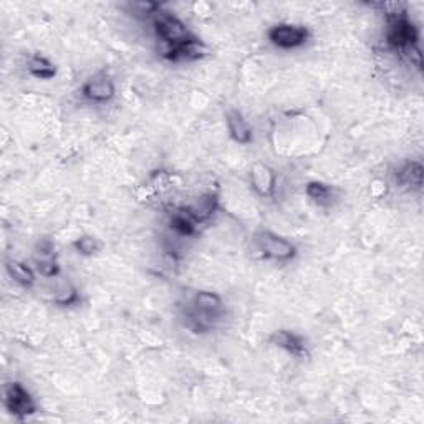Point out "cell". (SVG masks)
Returning <instances> with one entry per match:
<instances>
[{"label":"cell","mask_w":424,"mask_h":424,"mask_svg":"<svg viewBox=\"0 0 424 424\" xmlns=\"http://www.w3.org/2000/svg\"><path fill=\"white\" fill-rule=\"evenodd\" d=\"M269 40L275 47L290 50V48L302 47L308 40V30L302 26H294V23H279L269 30Z\"/></svg>","instance_id":"5"},{"label":"cell","mask_w":424,"mask_h":424,"mask_svg":"<svg viewBox=\"0 0 424 424\" xmlns=\"http://www.w3.org/2000/svg\"><path fill=\"white\" fill-rule=\"evenodd\" d=\"M207 53V47L197 37H192L189 40L179 43L174 47H166L162 52V58L167 62H194L199 58H204Z\"/></svg>","instance_id":"7"},{"label":"cell","mask_w":424,"mask_h":424,"mask_svg":"<svg viewBox=\"0 0 424 424\" xmlns=\"http://www.w3.org/2000/svg\"><path fill=\"white\" fill-rule=\"evenodd\" d=\"M423 166L416 161H408L396 172L398 184L406 186L409 189H421L423 186Z\"/></svg>","instance_id":"12"},{"label":"cell","mask_w":424,"mask_h":424,"mask_svg":"<svg viewBox=\"0 0 424 424\" xmlns=\"http://www.w3.org/2000/svg\"><path fill=\"white\" fill-rule=\"evenodd\" d=\"M250 182H252V187L259 196L267 197L272 194L275 186H277V176L269 166L257 162L250 171Z\"/></svg>","instance_id":"9"},{"label":"cell","mask_w":424,"mask_h":424,"mask_svg":"<svg viewBox=\"0 0 424 424\" xmlns=\"http://www.w3.org/2000/svg\"><path fill=\"white\" fill-rule=\"evenodd\" d=\"M386 21V42L389 47L399 52L408 45H418V28L414 27L413 22H409L404 7L394 12H388Z\"/></svg>","instance_id":"1"},{"label":"cell","mask_w":424,"mask_h":424,"mask_svg":"<svg viewBox=\"0 0 424 424\" xmlns=\"http://www.w3.org/2000/svg\"><path fill=\"white\" fill-rule=\"evenodd\" d=\"M6 269L9 275H11L17 284L23 285V287H32V285L35 284V274H33V270L23 262H18V260H7Z\"/></svg>","instance_id":"13"},{"label":"cell","mask_w":424,"mask_h":424,"mask_svg":"<svg viewBox=\"0 0 424 424\" xmlns=\"http://www.w3.org/2000/svg\"><path fill=\"white\" fill-rule=\"evenodd\" d=\"M27 68L32 77L40 78V80H50V78L55 77L57 73L53 63H50L45 57H40V55H33L30 60H28Z\"/></svg>","instance_id":"17"},{"label":"cell","mask_w":424,"mask_h":424,"mask_svg":"<svg viewBox=\"0 0 424 424\" xmlns=\"http://www.w3.org/2000/svg\"><path fill=\"white\" fill-rule=\"evenodd\" d=\"M4 404H6L7 411L17 419H26L37 413L35 399L18 381H11L4 386Z\"/></svg>","instance_id":"4"},{"label":"cell","mask_w":424,"mask_h":424,"mask_svg":"<svg viewBox=\"0 0 424 424\" xmlns=\"http://www.w3.org/2000/svg\"><path fill=\"white\" fill-rule=\"evenodd\" d=\"M270 342H272L275 347L285 350V352L294 355V357L297 358H303L308 355L307 345H305L303 338L289 332V330H277V332H274L272 337H270Z\"/></svg>","instance_id":"8"},{"label":"cell","mask_w":424,"mask_h":424,"mask_svg":"<svg viewBox=\"0 0 424 424\" xmlns=\"http://www.w3.org/2000/svg\"><path fill=\"white\" fill-rule=\"evenodd\" d=\"M196 221L192 219L184 209L177 211L171 216V229L174 230L176 234L184 235V238H191V235L196 234Z\"/></svg>","instance_id":"16"},{"label":"cell","mask_w":424,"mask_h":424,"mask_svg":"<svg viewBox=\"0 0 424 424\" xmlns=\"http://www.w3.org/2000/svg\"><path fill=\"white\" fill-rule=\"evenodd\" d=\"M192 305H194L196 308L204 310V312L225 313L223 299H221L218 294L204 292V290H202V292H197L196 294L194 300H192Z\"/></svg>","instance_id":"14"},{"label":"cell","mask_w":424,"mask_h":424,"mask_svg":"<svg viewBox=\"0 0 424 424\" xmlns=\"http://www.w3.org/2000/svg\"><path fill=\"white\" fill-rule=\"evenodd\" d=\"M184 211L197 224L206 223V221L211 219L212 214L218 211V197L214 194H204L197 197V199L192 202V204L187 206Z\"/></svg>","instance_id":"11"},{"label":"cell","mask_w":424,"mask_h":424,"mask_svg":"<svg viewBox=\"0 0 424 424\" xmlns=\"http://www.w3.org/2000/svg\"><path fill=\"white\" fill-rule=\"evenodd\" d=\"M225 121H228V128L230 136L239 145H249L254 140L252 128L247 123V120L242 116V113L238 110H229L225 113Z\"/></svg>","instance_id":"10"},{"label":"cell","mask_w":424,"mask_h":424,"mask_svg":"<svg viewBox=\"0 0 424 424\" xmlns=\"http://www.w3.org/2000/svg\"><path fill=\"white\" fill-rule=\"evenodd\" d=\"M115 82L111 80L110 75L106 73H96L91 78L83 83L82 87V96L91 103H106L113 100L115 96Z\"/></svg>","instance_id":"6"},{"label":"cell","mask_w":424,"mask_h":424,"mask_svg":"<svg viewBox=\"0 0 424 424\" xmlns=\"http://www.w3.org/2000/svg\"><path fill=\"white\" fill-rule=\"evenodd\" d=\"M73 247H75L77 252L82 255H93L100 250L101 244L98 242V239L91 238V235H83V238L77 239L75 242H73Z\"/></svg>","instance_id":"19"},{"label":"cell","mask_w":424,"mask_h":424,"mask_svg":"<svg viewBox=\"0 0 424 424\" xmlns=\"http://www.w3.org/2000/svg\"><path fill=\"white\" fill-rule=\"evenodd\" d=\"M305 192L313 202L320 206H330L333 202V187L325 184V182L312 181L305 187Z\"/></svg>","instance_id":"15"},{"label":"cell","mask_w":424,"mask_h":424,"mask_svg":"<svg viewBox=\"0 0 424 424\" xmlns=\"http://www.w3.org/2000/svg\"><path fill=\"white\" fill-rule=\"evenodd\" d=\"M35 269L43 277H57L58 272H60V267H58V262L53 254L35 255Z\"/></svg>","instance_id":"18"},{"label":"cell","mask_w":424,"mask_h":424,"mask_svg":"<svg viewBox=\"0 0 424 424\" xmlns=\"http://www.w3.org/2000/svg\"><path fill=\"white\" fill-rule=\"evenodd\" d=\"M152 26H155L156 37L160 38L166 47L179 45V43L194 37L189 30H187V27L179 21V18L171 16L169 12H162L161 7L155 12Z\"/></svg>","instance_id":"3"},{"label":"cell","mask_w":424,"mask_h":424,"mask_svg":"<svg viewBox=\"0 0 424 424\" xmlns=\"http://www.w3.org/2000/svg\"><path fill=\"white\" fill-rule=\"evenodd\" d=\"M77 300H78V290L70 284L63 285V287L55 294V297H53V302L58 305H72L75 303Z\"/></svg>","instance_id":"20"},{"label":"cell","mask_w":424,"mask_h":424,"mask_svg":"<svg viewBox=\"0 0 424 424\" xmlns=\"http://www.w3.org/2000/svg\"><path fill=\"white\" fill-rule=\"evenodd\" d=\"M254 247L262 257L277 262H289L297 255V247L292 242L270 230H260L254 235Z\"/></svg>","instance_id":"2"},{"label":"cell","mask_w":424,"mask_h":424,"mask_svg":"<svg viewBox=\"0 0 424 424\" xmlns=\"http://www.w3.org/2000/svg\"><path fill=\"white\" fill-rule=\"evenodd\" d=\"M399 53H401L403 58L409 63V65L416 68V70H421V68H423V53L418 48V45L404 47L403 50H399Z\"/></svg>","instance_id":"21"}]
</instances>
